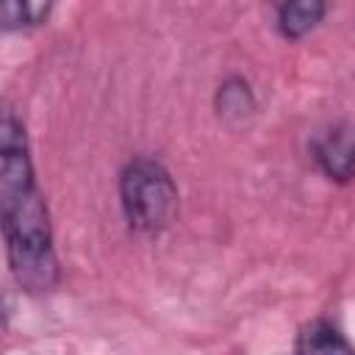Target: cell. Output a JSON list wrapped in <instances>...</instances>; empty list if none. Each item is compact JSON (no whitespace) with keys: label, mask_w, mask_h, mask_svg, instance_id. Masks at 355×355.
<instances>
[{"label":"cell","mask_w":355,"mask_h":355,"mask_svg":"<svg viewBox=\"0 0 355 355\" xmlns=\"http://www.w3.org/2000/svg\"><path fill=\"white\" fill-rule=\"evenodd\" d=\"M311 158L319 172L333 183H349L355 178V125L330 122L319 128L308 141Z\"/></svg>","instance_id":"3"},{"label":"cell","mask_w":355,"mask_h":355,"mask_svg":"<svg viewBox=\"0 0 355 355\" xmlns=\"http://www.w3.org/2000/svg\"><path fill=\"white\" fill-rule=\"evenodd\" d=\"M327 14V6L319 0H294L275 6V28L283 39H302L311 33Z\"/></svg>","instance_id":"5"},{"label":"cell","mask_w":355,"mask_h":355,"mask_svg":"<svg viewBox=\"0 0 355 355\" xmlns=\"http://www.w3.org/2000/svg\"><path fill=\"white\" fill-rule=\"evenodd\" d=\"M119 208L130 230L155 236L178 216V183L172 172L153 155H133L119 169Z\"/></svg>","instance_id":"2"},{"label":"cell","mask_w":355,"mask_h":355,"mask_svg":"<svg viewBox=\"0 0 355 355\" xmlns=\"http://www.w3.org/2000/svg\"><path fill=\"white\" fill-rule=\"evenodd\" d=\"M50 3H33V0H8L3 3V28L6 31H14V28H33V25H42L47 17H50Z\"/></svg>","instance_id":"7"},{"label":"cell","mask_w":355,"mask_h":355,"mask_svg":"<svg viewBox=\"0 0 355 355\" xmlns=\"http://www.w3.org/2000/svg\"><path fill=\"white\" fill-rule=\"evenodd\" d=\"M214 108L225 122H236L239 125V122L250 119L255 114V108H258L250 80L241 78V75H230L227 80H222L216 86V94H214Z\"/></svg>","instance_id":"6"},{"label":"cell","mask_w":355,"mask_h":355,"mask_svg":"<svg viewBox=\"0 0 355 355\" xmlns=\"http://www.w3.org/2000/svg\"><path fill=\"white\" fill-rule=\"evenodd\" d=\"M294 355H355V347L336 322L313 319L297 333Z\"/></svg>","instance_id":"4"},{"label":"cell","mask_w":355,"mask_h":355,"mask_svg":"<svg viewBox=\"0 0 355 355\" xmlns=\"http://www.w3.org/2000/svg\"><path fill=\"white\" fill-rule=\"evenodd\" d=\"M0 211L6 258L28 294L53 291L61 280L44 194L39 191L25 125L6 105L0 116Z\"/></svg>","instance_id":"1"}]
</instances>
